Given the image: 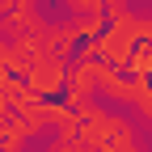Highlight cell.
<instances>
[{
    "label": "cell",
    "instance_id": "cell-2",
    "mask_svg": "<svg viewBox=\"0 0 152 152\" xmlns=\"http://www.w3.org/2000/svg\"><path fill=\"white\" fill-rule=\"evenodd\" d=\"M21 9H34V0H0V17L4 13H21Z\"/></svg>",
    "mask_w": 152,
    "mask_h": 152
},
{
    "label": "cell",
    "instance_id": "cell-1",
    "mask_svg": "<svg viewBox=\"0 0 152 152\" xmlns=\"http://www.w3.org/2000/svg\"><path fill=\"white\" fill-rule=\"evenodd\" d=\"M64 9L80 21V17H93V13H102V0H64Z\"/></svg>",
    "mask_w": 152,
    "mask_h": 152
}]
</instances>
